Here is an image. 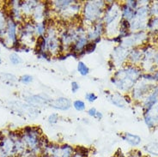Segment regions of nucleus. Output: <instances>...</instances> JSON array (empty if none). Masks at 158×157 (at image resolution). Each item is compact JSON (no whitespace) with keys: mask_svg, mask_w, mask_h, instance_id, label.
Listing matches in <instances>:
<instances>
[{"mask_svg":"<svg viewBox=\"0 0 158 157\" xmlns=\"http://www.w3.org/2000/svg\"><path fill=\"white\" fill-rule=\"evenodd\" d=\"M77 71L81 76H86L89 74V68L86 64L83 61H79L77 63Z\"/></svg>","mask_w":158,"mask_h":157,"instance_id":"b1692460","label":"nucleus"},{"mask_svg":"<svg viewBox=\"0 0 158 157\" xmlns=\"http://www.w3.org/2000/svg\"><path fill=\"white\" fill-rule=\"evenodd\" d=\"M147 30H149L150 33H153V34L158 32V17L150 16L147 23Z\"/></svg>","mask_w":158,"mask_h":157,"instance_id":"5701e85b","label":"nucleus"},{"mask_svg":"<svg viewBox=\"0 0 158 157\" xmlns=\"http://www.w3.org/2000/svg\"><path fill=\"white\" fill-rule=\"evenodd\" d=\"M143 59V52L140 47H135L131 49L129 55L127 58V62L128 64L131 65H135V66H139Z\"/></svg>","mask_w":158,"mask_h":157,"instance_id":"f8f14e48","label":"nucleus"},{"mask_svg":"<svg viewBox=\"0 0 158 157\" xmlns=\"http://www.w3.org/2000/svg\"><path fill=\"white\" fill-rule=\"evenodd\" d=\"M48 7V2H40L37 4V6L35 9V10L32 14L31 18L35 23H41L45 21V16H46V10Z\"/></svg>","mask_w":158,"mask_h":157,"instance_id":"9d476101","label":"nucleus"},{"mask_svg":"<svg viewBox=\"0 0 158 157\" xmlns=\"http://www.w3.org/2000/svg\"><path fill=\"white\" fill-rule=\"evenodd\" d=\"M143 149L148 155L158 157V142H151L147 143L143 147Z\"/></svg>","mask_w":158,"mask_h":157,"instance_id":"412c9836","label":"nucleus"},{"mask_svg":"<svg viewBox=\"0 0 158 157\" xmlns=\"http://www.w3.org/2000/svg\"><path fill=\"white\" fill-rule=\"evenodd\" d=\"M125 4L127 5L128 7H130L134 10H137V9L139 7V4H138V1H132V0H128L125 2Z\"/></svg>","mask_w":158,"mask_h":157,"instance_id":"7c9ffc66","label":"nucleus"},{"mask_svg":"<svg viewBox=\"0 0 158 157\" xmlns=\"http://www.w3.org/2000/svg\"><path fill=\"white\" fill-rule=\"evenodd\" d=\"M71 92L75 94V93H77V92L80 89V84H79L77 82L73 81V82H71Z\"/></svg>","mask_w":158,"mask_h":157,"instance_id":"473e14b6","label":"nucleus"},{"mask_svg":"<svg viewBox=\"0 0 158 157\" xmlns=\"http://www.w3.org/2000/svg\"><path fill=\"white\" fill-rule=\"evenodd\" d=\"M126 157H143V156L142 153H141L140 151H138V150H135V151H132V152L129 153V155Z\"/></svg>","mask_w":158,"mask_h":157,"instance_id":"f704fd0d","label":"nucleus"},{"mask_svg":"<svg viewBox=\"0 0 158 157\" xmlns=\"http://www.w3.org/2000/svg\"><path fill=\"white\" fill-rule=\"evenodd\" d=\"M130 50L126 47H122L121 45H118L113 49L112 54H111V59H112V64L114 66L117 68H120L124 64L127 62V58L129 55Z\"/></svg>","mask_w":158,"mask_h":157,"instance_id":"0eeeda50","label":"nucleus"},{"mask_svg":"<svg viewBox=\"0 0 158 157\" xmlns=\"http://www.w3.org/2000/svg\"><path fill=\"white\" fill-rule=\"evenodd\" d=\"M39 1H23L21 2V10L24 17L31 16Z\"/></svg>","mask_w":158,"mask_h":157,"instance_id":"dca6fc26","label":"nucleus"},{"mask_svg":"<svg viewBox=\"0 0 158 157\" xmlns=\"http://www.w3.org/2000/svg\"><path fill=\"white\" fill-rule=\"evenodd\" d=\"M150 16L158 17V1H155L150 4Z\"/></svg>","mask_w":158,"mask_h":157,"instance_id":"bb28decb","label":"nucleus"},{"mask_svg":"<svg viewBox=\"0 0 158 157\" xmlns=\"http://www.w3.org/2000/svg\"><path fill=\"white\" fill-rule=\"evenodd\" d=\"M158 101V85L155 87L154 89L147 95L145 99L142 101V106L143 110L146 111L150 107Z\"/></svg>","mask_w":158,"mask_h":157,"instance_id":"ddd939ff","label":"nucleus"},{"mask_svg":"<svg viewBox=\"0 0 158 157\" xmlns=\"http://www.w3.org/2000/svg\"><path fill=\"white\" fill-rule=\"evenodd\" d=\"M123 141H125L127 144H129L131 147H138L142 143V138L138 135L131 133V132H125L120 136Z\"/></svg>","mask_w":158,"mask_h":157,"instance_id":"2eb2a0df","label":"nucleus"},{"mask_svg":"<svg viewBox=\"0 0 158 157\" xmlns=\"http://www.w3.org/2000/svg\"><path fill=\"white\" fill-rule=\"evenodd\" d=\"M72 106L77 112H83L86 109V104L82 100H76L72 102Z\"/></svg>","mask_w":158,"mask_h":157,"instance_id":"a878e982","label":"nucleus"},{"mask_svg":"<svg viewBox=\"0 0 158 157\" xmlns=\"http://www.w3.org/2000/svg\"><path fill=\"white\" fill-rule=\"evenodd\" d=\"M143 120L149 129H155L158 126V101L149 109L144 111Z\"/></svg>","mask_w":158,"mask_h":157,"instance_id":"1a4fd4ad","label":"nucleus"},{"mask_svg":"<svg viewBox=\"0 0 158 157\" xmlns=\"http://www.w3.org/2000/svg\"><path fill=\"white\" fill-rule=\"evenodd\" d=\"M149 18H150V4L140 5L135 12L134 17L130 22L131 33L146 31Z\"/></svg>","mask_w":158,"mask_h":157,"instance_id":"7ed1b4c3","label":"nucleus"},{"mask_svg":"<svg viewBox=\"0 0 158 157\" xmlns=\"http://www.w3.org/2000/svg\"><path fill=\"white\" fill-rule=\"evenodd\" d=\"M155 64H156V66H158V50L155 55Z\"/></svg>","mask_w":158,"mask_h":157,"instance_id":"e433bc0d","label":"nucleus"},{"mask_svg":"<svg viewBox=\"0 0 158 157\" xmlns=\"http://www.w3.org/2000/svg\"><path fill=\"white\" fill-rule=\"evenodd\" d=\"M135 12H136V10L128 7L125 4H121V17H122V19L126 20V21L130 23L132 18L134 17Z\"/></svg>","mask_w":158,"mask_h":157,"instance_id":"a211bd4d","label":"nucleus"},{"mask_svg":"<svg viewBox=\"0 0 158 157\" xmlns=\"http://www.w3.org/2000/svg\"><path fill=\"white\" fill-rule=\"evenodd\" d=\"M50 106L56 110L67 111L72 106V103L71 100L66 97H59L54 100H52L50 102Z\"/></svg>","mask_w":158,"mask_h":157,"instance_id":"9b49d317","label":"nucleus"},{"mask_svg":"<svg viewBox=\"0 0 158 157\" xmlns=\"http://www.w3.org/2000/svg\"><path fill=\"white\" fill-rule=\"evenodd\" d=\"M142 69L140 66L125 64L115 71L111 78V83L120 93L127 94L131 91L142 76Z\"/></svg>","mask_w":158,"mask_h":157,"instance_id":"f257e3e1","label":"nucleus"},{"mask_svg":"<svg viewBox=\"0 0 158 157\" xmlns=\"http://www.w3.org/2000/svg\"><path fill=\"white\" fill-rule=\"evenodd\" d=\"M10 61L12 64L14 65H17L19 64L22 63V59L20 58L19 55L16 53V52H12L11 54L10 55Z\"/></svg>","mask_w":158,"mask_h":157,"instance_id":"cd10ccee","label":"nucleus"},{"mask_svg":"<svg viewBox=\"0 0 158 157\" xmlns=\"http://www.w3.org/2000/svg\"><path fill=\"white\" fill-rule=\"evenodd\" d=\"M97 112H98V110H97L95 107L92 106V107H90V108L87 111V114L89 116H90L92 118H95V116H96V114H97Z\"/></svg>","mask_w":158,"mask_h":157,"instance_id":"72a5a7b5","label":"nucleus"},{"mask_svg":"<svg viewBox=\"0 0 158 157\" xmlns=\"http://www.w3.org/2000/svg\"><path fill=\"white\" fill-rule=\"evenodd\" d=\"M89 150L86 147L83 146H77L74 147V152L71 157H89Z\"/></svg>","mask_w":158,"mask_h":157,"instance_id":"4be33fe9","label":"nucleus"},{"mask_svg":"<svg viewBox=\"0 0 158 157\" xmlns=\"http://www.w3.org/2000/svg\"><path fill=\"white\" fill-rule=\"evenodd\" d=\"M156 86V84L155 83L147 81L145 79L140 78L131 91V100L138 102H142L147 95L154 89Z\"/></svg>","mask_w":158,"mask_h":157,"instance_id":"20e7f679","label":"nucleus"},{"mask_svg":"<svg viewBox=\"0 0 158 157\" xmlns=\"http://www.w3.org/2000/svg\"><path fill=\"white\" fill-rule=\"evenodd\" d=\"M33 80H34V78L30 75H24L23 76H21V78H20V81L24 84H28V83H32Z\"/></svg>","mask_w":158,"mask_h":157,"instance_id":"2f4dec72","label":"nucleus"},{"mask_svg":"<svg viewBox=\"0 0 158 157\" xmlns=\"http://www.w3.org/2000/svg\"><path fill=\"white\" fill-rule=\"evenodd\" d=\"M96 46H97V45H96L95 42H93V41H89V43H88L87 46L85 47L84 50L79 54V57L85 55V54H89V53L94 52L95 49H96Z\"/></svg>","mask_w":158,"mask_h":157,"instance_id":"393cba45","label":"nucleus"},{"mask_svg":"<svg viewBox=\"0 0 158 157\" xmlns=\"http://www.w3.org/2000/svg\"><path fill=\"white\" fill-rule=\"evenodd\" d=\"M59 116L58 114H50L49 116H48V122L52 126V125H56L58 121H59Z\"/></svg>","mask_w":158,"mask_h":157,"instance_id":"c85d7f7f","label":"nucleus"},{"mask_svg":"<svg viewBox=\"0 0 158 157\" xmlns=\"http://www.w3.org/2000/svg\"><path fill=\"white\" fill-rule=\"evenodd\" d=\"M48 29V21H43L41 23H35V35L38 37L45 36Z\"/></svg>","mask_w":158,"mask_h":157,"instance_id":"aec40b11","label":"nucleus"},{"mask_svg":"<svg viewBox=\"0 0 158 157\" xmlns=\"http://www.w3.org/2000/svg\"><path fill=\"white\" fill-rule=\"evenodd\" d=\"M149 39V35L146 31H139L131 33L129 35L123 38L119 45L127 49H132L135 47H139L142 45H145Z\"/></svg>","mask_w":158,"mask_h":157,"instance_id":"39448f33","label":"nucleus"},{"mask_svg":"<svg viewBox=\"0 0 158 157\" xmlns=\"http://www.w3.org/2000/svg\"><path fill=\"white\" fill-rule=\"evenodd\" d=\"M43 152L49 154L52 157H71L74 152V147L67 143L58 144L49 143Z\"/></svg>","mask_w":158,"mask_h":157,"instance_id":"423d86ee","label":"nucleus"},{"mask_svg":"<svg viewBox=\"0 0 158 157\" xmlns=\"http://www.w3.org/2000/svg\"><path fill=\"white\" fill-rule=\"evenodd\" d=\"M85 99H86V101L88 102L93 103V102H95L98 99V96L95 93H93V92H89V93L85 94Z\"/></svg>","mask_w":158,"mask_h":157,"instance_id":"c756f323","label":"nucleus"},{"mask_svg":"<svg viewBox=\"0 0 158 157\" xmlns=\"http://www.w3.org/2000/svg\"><path fill=\"white\" fill-rule=\"evenodd\" d=\"M107 5L106 1H86L83 3L81 19L86 28L102 20L103 14Z\"/></svg>","mask_w":158,"mask_h":157,"instance_id":"f03ea898","label":"nucleus"},{"mask_svg":"<svg viewBox=\"0 0 158 157\" xmlns=\"http://www.w3.org/2000/svg\"><path fill=\"white\" fill-rule=\"evenodd\" d=\"M103 35H105V25L102 20H100L87 28L86 36L89 41H93L96 45L101 41Z\"/></svg>","mask_w":158,"mask_h":157,"instance_id":"6e6552de","label":"nucleus"},{"mask_svg":"<svg viewBox=\"0 0 158 157\" xmlns=\"http://www.w3.org/2000/svg\"><path fill=\"white\" fill-rule=\"evenodd\" d=\"M106 97L114 106H117L118 108H125L127 106L125 97L119 93H107L106 94Z\"/></svg>","mask_w":158,"mask_h":157,"instance_id":"4468645a","label":"nucleus"},{"mask_svg":"<svg viewBox=\"0 0 158 157\" xmlns=\"http://www.w3.org/2000/svg\"><path fill=\"white\" fill-rule=\"evenodd\" d=\"M28 102L32 103L33 105H35V106H41V105H50V102L51 100L50 99H46V95H34L28 100Z\"/></svg>","mask_w":158,"mask_h":157,"instance_id":"6ab92c4d","label":"nucleus"},{"mask_svg":"<svg viewBox=\"0 0 158 157\" xmlns=\"http://www.w3.org/2000/svg\"><path fill=\"white\" fill-rule=\"evenodd\" d=\"M8 21V13L5 10L0 8V39H4L6 32V26Z\"/></svg>","mask_w":158,"mask_h":157,"instance_id":"f3484780","label":"nucleus"},{"mask_svg":"<svg viewBox=\"0 0 158 157\" xmlns=\"http://www.w3.org/2000/svg\"><path fill=\"white\" fill-rule=\"evenodd\" d=\"M2 64V59H1V58H0V64Z\"/></svg>","mask_w":158,"mask_h":157,"instance_id":"4c0bfd02","label":"nucleus"},{"mask_svg":"<svg viewBox=\"0 0 158 157\" xmlns=\"http://www.w3.org/2000/svg\"><path fill=\"white\" fill-rule=\"evenodd\" d=\"M97 120H101V119H102L103 118V114L102 112H100V111H98L97 112V114H96V116H95V118Z\"/></svg>","mask_w":158,"mask_h":157,"instance_id":"c9c22d12","label":"nucleus"}]
</instances>
